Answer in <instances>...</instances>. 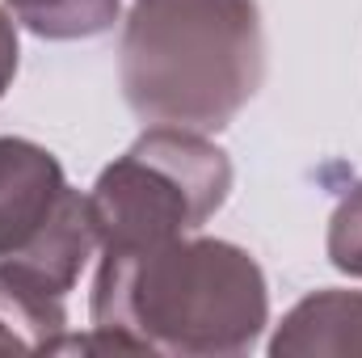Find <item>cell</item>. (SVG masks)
<instances>
[{
  "instance_id": "obj_1",
  "label": "cell",
  "mask_w": 362,
  "mask_h": 358,
  "mask_svg": "<svg viewBox=\"0 0 362 358\" xmlns=\"http://www.w3.org/2000/svg\"><path fill=\"white\" fill-rule=\"evenodd\" d=\"M270 321L262 266L228 241L101 249L93 333L101 350L223 358L245 354Z\"/></svg>"
},
{
  "instance_id": "obj_2",
  "label": "cell",
  "mask_w": 362,
  "mask_h": 358,
  "mask_svg": "<svg viewBox=\"0 0 362 358\" xmlns=\"http://www.w3.org/2000/svg\"><path fill=\"white\" fill-rule=\"evenodd\" d=\"M122 97L152 127L223 131L262 89L266 42L253 0H131Z\"/></svg>"
},
{
  "instance_id": "obj_3",
  "label": "cell",
  "mask_w": 362,
  "mask_h": 358,
  "mask_svg": "<svg viewBox=\"0 0 362 358\" xmlns=\"http://www.w3.org/2000/svg\"><path fill=\"white\" fill-rule=\"evenodd\" d=\"M232 190V161L198 131L152 127L93 181L89 215L101 249H139L198 232Z\"/></svg>"
},
{
  "instance_id": "obj_4",
  "label": "cell",
  "mask_w": 362,
  "mask_h": 358,
  "mask_svg": "<svg viewBox=\"0 0 362 358\" xmlns=\"http://www.w3.org/2000/svg\"><path fill=\"white\" fill-rule=\"evenodd\" d=\"M97 249L89 198L30 139H0V262L51 295H68Z\"/></svg>"
},
{
  "instance_id": "obj_5",
  "label": "cell",
  "mask_w": 362,
  "mask_h": 358,
  "mask_svg": "<svg viewBox=\"0 0 362 358\" xmlns=\"http://www.w3.org/2000/svg\"><path fill=\"white\" fill-rule=\"evenodd\" d=\"M274 358H362V291H316L299 299L270 342Z\"/></svg>"
},
{
  "instance_id": "obj_6",
  "label": "cell",
  "mask_w": 362,
  "mask_h": 358,
  "mask_svg": "<svg viewBox=\"0 0 362 358\" xmlns=\"http://www.w3.org/2000/svg\"><path fill=\"white\" fill-rule=\"evenodd\" d=\"M64 299L0 262V350H55L64 342Z\"/></svg>"
},
{
  "instance_id": "obj_7",
  "label": "cell",
  "mask_w": 362,
  "mask_h": 358,
  "mask_svg": "<svg viewBox=\"0 0 362 358\" xmlns=\"http://www.w3.org/2000/svg\"><path fill=\"white\" fill-rule=\"evenodd\" d=\"M21 25L38 38H97L114 25L118 0H4Z\"/></svg>"
},
{
  "instance_id": "obj_8",
  "label": "cell",
  "mask_w": 362,
  "mask_h": 358,
  "mask_svg": "<svg viewBox=\"0 0 362 358\" xmlns=\"http://www.w3.org/2000/svg\"><path fill=\"white\" fill-rule=\"evenodd\" d=\"M329 262L341 274L362 278V181L337 202L329 219Z\"/></svg>"
},
{
  "instance_id": "obj_9",
  "label": "cell",
  "mask_w": 362,
  "mask_h": 358,
  "mask_svg": "<svg viewBox=\"0 0 362 358\" xmlns=\"http://www.w3.org/2000/svg\"><path fill=\"white\" fill-rule=\"evenodd\" d=\"M13 76H17V25L0 8V97L13 85Z\"/></svg>"
}]
</instances>
